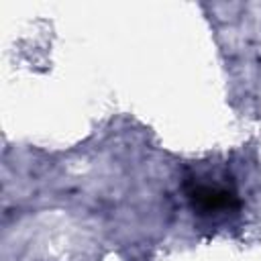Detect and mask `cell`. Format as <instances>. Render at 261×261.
<instances>
[{"instance_id": "1", "label": "cell", "mask_w": 261, "mask_h": 261, "mask_svg": "<svg viewBox=\"0 0 261 261\" xmlns=\"http://www.w3.org/2000/svg\"><path fill=\"white\" fill-rule=\"evenodd\" d=\"M186 192H188L192 206L202 214H212L218 210H234L241 206L237 194L232 190L222 188V186L192 181L186 186Z\"/></svg>"}]
</instances>
